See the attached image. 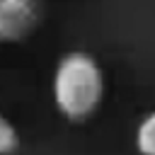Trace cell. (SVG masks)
<instances>
[{
  "label": "cell",
  "instance_id": "cell-1",
  "mask_svg": "<svg viewBox=\"0 0 155 155\" xmlns=\"http://www.w3.org/2000/svg\"><path fill=\"white\" fill-rule=\"evenodd\" d=\"M53 104L73 124L90 121L104 99V73L87 51H68L53 70Z\"/></svg>",
  "mask_w": 155,
  "mask_h": 155
},
{
  "label": "cell",
  "instance_id": "cell-2",
  "mask_svg": "<svg viewBox=\"0 0 155 155\" xmlns=\"http://www.w3.org/2000/svg\"><path fill=\"white\" fill-rule=\"evenodd\" d=\"M41 0H0V44L27 41L41 24Z\"/></svg>",
  "mask_w": 155,
  "mask_h": 155
},
{
  "label": "cell",
  "instance_id": "cell-3",
  "mask_svg": "<svg viewBox=\"0 0 155 155\" xmlns=\"http://www.w3.org/2000/svg\"><path fill=\"white\" fill-rule=\"evenodd\" d=\"M136 150L140 155H155V111L145 114L136 126Z\"/></svg>",
  "mask_w": 155,
  "mask_h": 155
},
{
  "label": "cell",
  "instance_id": "cell-4",
  "mask_svg": "<svg viewBox=\"0 0 155 155\" xmlns=\"http://www.w3.org/2000/svg\"><path fill=\"white\" fill-rule=\"evenodd\" d=\"M17 148H19L17 128L0 114V155H12Z\"/></svg>",
  "mask_w": 155,
  "mask_h": 155
}]
</instances>
